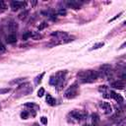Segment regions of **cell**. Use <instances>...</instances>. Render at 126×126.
Returning <instances> with one entry per match:
<instances>
[{
    "mask_svg": "<svg viewBox=\"0 0 126 126\" xmlns=\"http://www.w3.org/2000/svg\"><path fill=\"white\" fill-rule=\"evenodd\" d=\"M97 78H98L97 71H94V70L81 71L78 73V80L83 84L94 83L97 80Z\"/></svg>",
    "mask_w": 126,
    "mask_h": 126,
    "instance_id": "6da1fadb",
    "label": "cell"
},
{
    "mask_svg": "<svg viewBox=\"0 0 126 126\" xmlns=\"http://www.w3.org/2000/svg\"><path fill=\"white\" fill-rule=\"evenodd\" d=\"M88 116V113L86 111H82V110H72L71 112H69L68 117L71 118V122L72 123H78L82 120H85Z\"/></svg>",
    "mask_w": 126,
    "mask_h": 126,
    "instance_id": "7a4b0ae2",
    "label": "cell"
},
{
    "mask_svg": "<svg viewBox=\"0 0 126 126\" xmlns=\"http://www.w3.org/2000/svg\"><path fill=\"white\" fill-rule=\"evenodd\" d=\"M16 92L18 94H21V95H27L30 93L32 92V88L31 87V84L29 82H24L23 84H20L17 88Z\"/></svg>",
    "mask_w": 126,
    "mask_h": 126,
    "instance_id": "3957f363",
    "label": "cell"
},
{
    "mask_svg": "<svg viewBox=\"0 0 126 126\" xmlns=\"http://www.w3.org/2000/svg\"><path fill=\"white\" fill-rule=\"evenodd\" d=\"M78 89H79V86H78V83H74L73 85H71L64 93V96L66 98H73L75 97L77 94H78Z\"/></svg>",
    "mask_w": 126,
    "mask_h": 126,
    "instance_id": "277c9868",
    "label": "cell"
},
{
    "mask_svg": "<svg viewBox=\"0 0 126 126\" xmlns=\"http://www.w3.org/2000/svg\"><path fill=\"white\" fill-rule=\"evenodd\" d=\"M98 77H108L111 74V66L108 64L101 65L99 67V71H97Z\"/></svg>",
    "mask_w": 126,
    "mask_h": 126,
    "instance_id": "5b68a950",
    "label": "cell"
},
{
    "mask_svg": "<svg viewBox=\"0 0 126 126\" xmlns=\"http://www.w3.org/2000/svg\"><path fill=\"white\" fill-rule=\"evenodd\" d=\"M66 70H64V71H60V72H58L57 74H56V76H57V78H58V83H57V85H56V87H57V89L58 90H60L62 87H63V85H64V81H65V75H66Z\"/></svg>",
    "mask_w": 126,
    "mask_h": 126,
    "instance_id": "8992f818",
    "label": "cell"
},
{
    "mask_svg": "<svg viewBox=\"0 0 126 126\" xmlns=\"http://www.w3.org/2000/svg\"><path fill=\"white\" fill-rule=\"evenodd\" d=\"M51 36H55L56 40H58V43L61 44V41L68 36V34L65 32H54L51 33Z\"/></svg>",
    "mask_w": 126,
    "mask_h": 126,
    "instance_id": "52a82bcc",
    "label": "cell"
},
{
    "mask_svg": "<svg viewBox=\"0 0 126 126\" xmlns=\"http://www.w3.org/2000/svg\"><path fill=\"white\" fill-rule=\"evenodd\" d=\"M99 107L103 110V112L105 114H110L112 112V106L108 103V102H105V101H102L99 103Z\"/></svg>",
    "mask_w": 126,
    "mask_h": 126,
    "instance_id": "ba28073f",
    "label": "cell"
},
{
    "mask_svg": "<svg viewBox=\"0 0 126 126\" xmlns=\"http://www.w3.org/2000/svg\"><path fill=\"white\" fill-rule=\"evenodd\" d=\"M109 94H110L109 96H111L116 102H118L119 104H123V102H124V98L122 97L121 94H117V93H115V92H113V91H110Z\"/></svg>",
    "mask_w": 126,
    "mask_h": 126,
    "instance_id": "9c48e42d",
    "label": "cell"
},
{
    "mask_svg": "<svg viewBox=\"0 0 126 126\" xmlns=\"http://www.w3.org/2000/svg\"><path fill=\"white\" fill-rule=\"evenodd\" d=\"M26 4H27V3L24 2V1H12V2H11V8H12L13 11H17V10H19L20 8L25 7Z\"/></svg>",
    "mask_w": 126,
    "mask_h": 126,
    "instance_id": "30bf717a",
    "label": "cell"
},
{
    "mask_svg": "<svg viewBox=\"0 0 126 126\" xmlns=\"http://www.w3.org/2000/svg\"><path fill=\"white\" fill-rule=\"evenodd\" d=\"M66 5L69 7V8H72V9H75V10H78L81 8L82 6V3L79 2V1H76V0H71V1H67L66 2Z\"/></svg>",
    "mask_w": 126,
    "mask_h": 126,
    "instance_id": "8fae6325",
    "label": "cell"
},
{
    "mask_svg": "<svg viewBox=\"0 0 126 126\" xmlns=\"http://www.w3.org/2000/svg\"><path fill=\"white\" fill-rule=\"evenodd\" d=\"M111 87L114 88V89L123 90L124 87H125V82H124V80H118V81L112 82V83H111Z\"/></svg>",
    "mask_w": 126,
    "mask_h": 126,
    "instance_id": "7c38bea8",
    "label": "cell"
},
{
    "mask_svg": "<svg viewBox=\"0 0 126 126\" xmlns=\"http://www.w3.org/2000/svg\"><path fill=\"white\" fill-rule=\"evenodd\" d=\"M91 119H92V125L93 126H98L99 123V116L97 115V113H93L91 115Z\"/></svg>",
    "mask_w": 126,
    "mask_h": 126,
    "instance_id": "4fadbf2b",
    "label": "cell"
},
{
    "mask_svg": "<svg viewBox=\"0 0 126 126\" xmlns=\"http://www.w3.org/2000/svg\"><path fill=\"white\" fill-rule=\"evenodd\" d=\"M6 41H7L8 43H10V44L15 43V42L17 41V36H16V34H15V33H10V34H8V35L6 36Z\"/></svg>",
    "mask_w": 126,
    "mask_h": 126,
    "instance_id": "5bb4252c",
    "label": "cell"
},
{
    "mask_svg": "<svg viewBox=\"0 0 126 126\" xmlns=\"http://www.w3.org/2000/svg\"><path fill=\"white\" fill-rule=\"evenodd\" d=\"M46 102H47L49 105L53 106V105H55V104H56V99H55L51 94H46Z\"/></svg>",
    "mask_w": 126,
    "mask_h": 126,
    "instance_id": "9a60e30c",
    "label": "cell"
},
{
    "mask_svg": "<svg viewBox=\"0 0 126 126\" xmlns=\"http://www.w3.org/2000/svg\"><path fill=\"white\" fill-rule=\"evenodd\" d=\"M57 83H58V78H57V76H56V75L51 76L50 79H49V84L52 85V86H54V87H56Z\"/></svg>",
    "mask_w": 126,
    "mask_h": 126,
    "instance_id": "2e32d148",
    "label": "cell"
},
{
    "mask_svg": "<svg viewBox=\"0 0 126 126\" xmlns=\"http://www.w3.org/2000/svg\"><path fill=\"white\" fill-rule=\"evenodd\" d=\"M27 78H18V79H15L13 81L10 82V85H15V84H23L25 82Z\"/></svg>",
    "mask_w": 126,
    "mask_h": 126,
    "instance_id": "e0dca14e",
    "label": "cell"
},
{
    "mask_svg": "<svg viewBox=\"0 0 126 126\" xmlns=\"http://www.w3.org/2000/svg\"><path fill=\"white\" fill-rule=\"evenodd\" d=\"M29 15V11L28 10H25V11H23V12H21L19 15H18V18L20 19V20H25L26 18H27V16Z\"/></svg>",
    "mask_w": 126,
    "mask_h": 126,
    "instance_id": "ac0fdd59",
    "label": "cell"
},
{
    "mask_svg": "<svg viewBox=\"0 0 126 126\" xmlns=\"http://www.w3.org/2000/svg\"><path fill=\"white\" fill-rule=\"evenodd\" d=\"M43 76H44V72H43V73H41L40 75L36 76V77H35V79H34V84H35V85H38V84L41 82V80H42Z\"/></svg>",
    "mask_w": 126,
    "mask_h": 126,
    "instance_id": "d6986e66",
    "label": "cell"
},
{
    "mask_svg": "<svg viewBox=\"0 0 126 126\" xmlns=\"http://www.w3.org/2000/svg\"><path fill=\"white\" fill-rule=\"evenodd\" d=\"M17 24H15L14 22H11L10 24H9V27H8V30L9 31H11V32H15L16 30H17Z\"/></svg>",
    "mask_w": 126,
    "mask_h": 126,
    "instance_id": "ffe728a7",
    "label": "cell"
},
{
    "mask_svg": "<svg viewBox=\"0 0 126 126\" xmlns=\"http://www.w3.org/2000/svg\"><path fill=\"white\" fill-rule=\"evenodd\" d=\"M33 35V33L32 32H25L24 34H23V40H27V39H29L30 37H32Z\"/></svg>",
    "mask_w": 126,
    "mask_h": 126,
    "instance_id": "44dd1931",
    "label": "cell"
},
{
    "mask_svg": "<svg viewBox=\"0 0 126 126\" xmlns=\"http://www.w3.org/2000/svg\"><path fill=\"white\" fill-rule=\"evenodd\" d=\"M103 45H104V43H103V42H98V43H95V44H94V45H93V47H91V49H90V50H94V49H98V48L102 47Z\"/></svg>",
    "mask_w": 126,
    "mask_h": 126,
    "instance_id": "7402d4cb",
    "label": "cell"
},
{
    "mask_svg": "<svg viewBox=\"0 0 126 126\" xmlns=\"http://www.w3.org/2000/svg\"><path fill=\"white\" fill-rule=\"evenodd\" d=\"M6 9H7V5H6V3H5L3 0H0V13L4 12Z\"/></svg>",
    "mask_w": 126,
    "mask_h": 126,
    "instance_id": "603a6c76",
    "label": "cell"
},
{
    "mask_svg": "<svg viewBox=\"0 0 126 126\" xmlns=\"http://www.w3.org/2000/svg\"><path fill=\"white\" fill-rule=\"evenodd\" d=\"M25 106H27V107H30V108H38V106L36 105V104H34L33 102H27L26 104H25ZM33 110V109H32Z\"/></svg>",
    "mask_w": 126,
    "mask_h": 126,
    "instance_id": "cb8c5ba5",
    "label": "cell"
},
{
    "mask_svg": "<svg viewBox=\"0 0 126 126\" xmlns=\"http://www.w3.org/2000/svg\"><path fill=\"white\" fill-rule=\"evenodd\" d=\"M66 14H67V12H66V10L63 9V8H60V9L57 11V15H59V16H65Z\"/></svg>",
    "mask_w": 126,
    "mask_h": 126,
    "instance_id": "d4e9b609",
    "label": "cell"
},
{
    "mask_svg": "<svg viewBox=\"0 0 126 126\" xmlns=\"http://www.w3.org/2000/svg\"><path fill=\"white\" fill-rule=\"evenodd\" d=\"M47 25H48V24H47L46 22H42V23H41V24H40V25L37 27V30H38V31H41V30L45 29V28L47 27Z\"/></svg>",
    "mask_w": 126,
    "mask_h": 126,
    "instance_id": "484cf974",
    "label": "cell"
},
{
    "mask_svg": "<svg viewBox=\"0 0 126 126\" xmlns=\"http://www.w3.org/2000/svg\"><path fill=\"white\" fill-rule=\"evenodd\" d=\"M11 91L10 88H3V89H0V94H7Z\"/></svg>",
    "mask_w": 126,
    "mask_h": 126,
    "instance_id": "4316f807",
    "label": "cell"
},
{
    "mask_svg": "<svg viewBox=\"0 0 126 126\" xmlns=\"http://www.w3.org/2000/svg\"><path fill=\"white\" fill-rule=\"evenodd\" d=\"M124 124H125V119L121 118V119H118V121L116 123V126H124Z\"/></svg>",
    "mask_w": 126,
    "mask_h": 126,
    "instance_id": "83f0119b",
    "label": "cell"
},
{
    "mask_svg": "<svg viewBox=\"0 0 126 126\" xmlns=\"http://www.w3.org/2000/svg\"><path fill=\"white\" fill-rule=\"evenodd\" d=\"M28 117H29V112L28 111H23L21 113V118L22 119H28Z\"/></svg>",
    "mask_w": 126,
    "mask_h": 126,
    "instance_id": "f1b7e54d",
    "label": "cell"
},
{
    "mask_svg": "<svg viewBox=\"0 0 126 126\" xmlns=\"http://www.w3.org/2000/svg\"><path fill=\"white\" fill-rule=\"evenodd\" d=\"M43 94H44V89L43 88H40L37 91V96H42Z\"/></svg>",
    "mask_w": 126,
    "mask_h": 126,
    "instance_id": "f546056e",
    "label": "cell"
},
{
    "mask_svg": "<svg viewBox=\"0 0 126 126\" xmlns=\"http://www.w3.org/2000/svg\"><path fill=\"white\" fill-rule=\"evenodd\" d=\"M40 122H41L43 125H46V124H47V117L41 116V117H40Z\"/></svg>",
    "mask_w": 126,
    "mask_h": 126,
    "instance_id": "4dcf8cb0",
    "label": "cell"
},
{
    "mask_svg": "<svg viewBox=\"0 0 126 126\" xmlns=\"http://www.w3.org/2000/svg\"><path fill=\"white\" fill-rule=\"evenodd\" d=\"M42 37V35H40V34H35V35H32V38L33 39H38V38H41Z\"/></svg>",
    "mask_w": 126,
    "mask_h": 126,
    "instance_id": "1f68e13d",
    "label": "cell"
},
{
    "mask_svg": "<svg viewBox=\"0 0 126 126\" xmlns=\"http://www.w3.org/2000/svg\"><path fill=\"white\" fill-rule=\"evenodd\" d=\"M0 50H1V51L5 50V46H4V44H3L1 41H0Z\"/></svg>",
    "mask_w": 126,
    "mask_h": 126,
    "instance_id": "d6a6232c",
    "label": "cell"
},
{
    "mask_svg": "<svg viewBox=\"0 0 126 126\" xmlns=\"http://www.w3.org/2000/svg\"><path fill=\"white\" fill-rule=\"evenodd\" d=\"M121 14H122V13H119V14H118V15H116V16H115V17H114V18H112V19H111V20H109V22H112V21H114V20H115V19H117V18H118V17H119V16H120V15H121Z\"/></svg>",
    "mask_w": 126,
    "mask_h": 126,
    "instance_id": "836d02e7",
    "label": "cell"
},
{
    "mask_svg": "<svg viewBox=\"0 0 126 126\" xmlns=\"http://www.w3.org/2000/svg\"><path fill=\"white\" fill-rule=\"evenodd\" d=\"M31 4H32V5H35V4H36V1H32V2H31Z\"/></svg>",
    "mask_w": 126,
    "mask_h": 126,
    "instance_id": "e575fe53",
    "label": "cell"
},
{
    "mask_svg": "<svg viewBox=\"0 0 126 126\" xmlns=\"http://www.w3.org/2000/svg\"><path fill=\"white\" fill-rule=\"evenodd\" d=\"M32 126H39V124H38V123H33Z\"/></svg>",
    "mask_w": 126,
    "mask_h": 126,
    "instance_id": "d590c367",
    "label": "cell"
},
{
    "mask_svg": "<svg viewBox=\"0 0 126 126\" xmlns=\"http://www.w3.org/2000/svg\"><path fill=\"white\" fill-rule=\"evenodd\" d=\"M83 126H90V124H88V123H86V124H84Z\"/></svg>",
    "mask_w": 126,
    "mask_h": 126,
    "instance_id": "8d00e7d4",
    "label": "cell"
},
{
    "mask_svg": "<svg viewBox=\"0 0 126 126\" xmlns=\"http://www.w3.org/2000/svg\"><path fill=\"white\" fill-rule=\"evenodd\" d=\"M1 108H2V107H1V104H0V110H1Z\"/></svg>",
    "mask_w": 126,
    "mask_h": 126,
    "instance_id": "74e56055",
    "label": "cell"
}]
</instances>
